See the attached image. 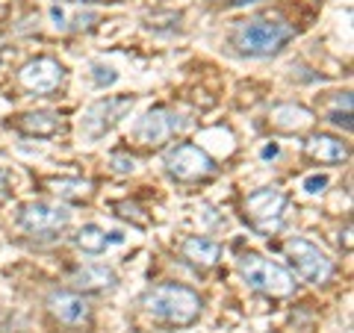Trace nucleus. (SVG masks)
Masks as SVG:
<instances>
[{
  "label": "nucleus",
  "instance_id": "7ed1b4c3",
  "mask_svg": "<svg viewBox=\"0 0 354 333\" xmlns=\"http://www.w3.org/2000/svg\"><path fill=\"white\" fill-rule=\"evenodd\" d=\"M239 272L254 292H263L269 298H286V295L295 292V277L286 272L283 265L266 260L260 254H242Z\"/></svg>",
  "mask_w": 354,
  "mask_h": 333
},
{
  "label": "nucleus",
  "instance_id": "f3484780",
  "mask_svg": "<svg viewBox=\"0 0 354 333\" xmlns=\"http://www.w3.org/2000/svg\"><path fill=\"white\" fill-rule=\"evenodd\" d=\"M50 189L65 201H88L95 195V186L80 177H59V180H50Z\"/></svg>",
  "mask_w": 354,
  "mask_h": 333
},
{
  "label": "nucleus",
  "instance_id": "393cba45",
  "mask_svg": "<svg viewBox=\"0 0 354 333\" xmlns=\"http://www.w3.org/2000/svg\"><path fill=\"white\" fill-rule=\"evenodd\" d=\"M260 157H263V160H274V157H278V145H266V148L260 151Z\"/></svg>",
  "mask_w": 354,
  "mask_h": 333
},
{
  "label": "nucleus",
  "instance_id": "1a4fd4ad",
  "mask_svg": "<svg viewBox=\"0 0 354 333\" xmlns=\"http://www.w3.org/2000/svg\"><path fill=\"white\" fill-rule=\"evenodd\" d=\"M245 209L251 221L257 225L260 230H269V227H278L281 218H283V209H286V195L281 189H257L245 198Z\"/></svg>",
  "mask_w": 354,
  "mask_h": 333
},
{
  "label": "nucleus",
  "instance_id": "6ab92c4d",
  "mask_svg": "<svg viewBox=\"0 0 354 333\" xmlns=\"http://www.w3.org/2000/svg\"><path fill=\"white\" fill-rule=\"evenodd\" d=\"M50 21H53V27L62 30V32H68V30H86V27H92L95 24V15L92 12H77V15H68L65 9L59 6H53L50 9Z\"/></svg>",
  "mask_w": 354,
  "mask_h": 333
},
{
  "label": "nucleus",
  "instance_id": "6e6552de",
  "mask_svg": "<svg viewBox=\"0 0 354 333\" xmlns=\"http://www.w3.org/2000/svg\"><path fill=\"white\" fill-rule=\"evenodd\" d=\"M65 80V68L50 59V57H39V59H30L24 68L18 71V83L27 88V92H36V95H50L57 92Z\"/></svg>",
  "mask_w": 354,
  "mask_h": 333
},
{
  "label": "nucleus",
  "instance_id": "ddd939ff",
  "mask_svg": "<svg viewBox=\"0 0 354 333\" xmlns=\"http://www.w3.org/2000/svg\"><path fill=\"white\" fill-rule=\"evenodd\" d=\"M118 283V274L106 265H83L77 269L71 277V286L77 292H101V289H113Z\"/></svg>",
  "mask_w": 354,
  "mask_h": 333
},
{
  "label": "nucleus",
  "instance_id": "f03ea898",
  "mask_svg": "<svg viewBox=\"0 0 354 333\" xmlns=\"http://www.w3.org/2000/svg\"><path fill=\"white\" fill-rule=\"evenodd\" d=\"M295 36L292 24H286L281 18H251L239 21L234 27V48L242 57H274L286 41Z\"/></svg>",
  "mask_w": 354,
  "mask_h": 333
},
{
  "label": "nucleus",
  "instance_id": "a211bd4d",
  "mask_svg": "<svg viewBox=\"0 0 354 333\" xmlns=\"http://www.w3.org/2000/svg\"><path fill=\"white\" fill-rule=\"evenodd\" d=\"M74 242H77V248L86 251V254H104L109 245V236H106V230H101L97 225H86V227L77 230Z\"/></svg>",
  "mask_w": 354,
  "mask_h": 333
},
{
  "label": "nucleus",
  "instance_id": "412c9836",
  "mask_svg": "<svg viewBox=\"0 0 354 333\" xmlns=\"http://www.w3.org/2000/svg\"><path fill=\"white\" fill-rule=\"evenodd\" d=\"M109 165H113L115 174H133V171H136V160L127 157V153H113Z\"/></svg>",
  "mask_w": 354,
  "mask_h": 333
},
{
  "label": "nucleus",
  "instance_id": "b1692460",
  "mask_svg": "<svg viewBox=\"0 0 354 333\" xmlns=\"http://www.w3.org/2000/svg\"><path fill=\"white\" fill-rule=\"evenodd\" d=\"M115 209H118V213L124 216V218H133L136 225H145V216H139V207H133V204H118Z\"/></svg>",
  "mask_w": 354,
  "mask_h": 333
},
{
  "label": "nucleus",
  "instance_id": "cd10ccee",
  "mask_svg": "<svg viewBox=\"0 0 354 333\" xmlns=\"http://www.w3.org/2000/svg\"><path fill=\"white\" fill-rule=\"evenodd\" d=\"M346 248H348V251H351V225H348V227H346Z\"/></svg>",
  "mask_w": 354,
  "mask_h": 333
},
{
  "label": "nucleus",
  "instance_id": "2eb2a0df",
  "mask_svg": "<svg viewBox=\"0 0 354 333\" xmlns=\"http://www.w3.org/2000/svg\"><path fill=\"white\" fill-rule=\"evenodd\" d=\"M313 113L298 104H281L272 109V124L281 127V130H290V133H298V130H307L313 127Z\"/></svg>",
  "mask_w": 354,
  "mask_h": 333
},
{
  "label": "nucleus",
  "instance_id": "39448f33",
  "mask_svg": "<svg viewBox=\"0 0 354 333\" xmlns=\"http://www.w3.org/2000/svg\"><path fill=\"white\" fill-rule=\"evenodd\" d=\"M283 251H286V257H290V263L295 265V272L301 274L307 283H328L330 277H334V263H330L328 254L319 251L313 242L295 236L286 242Z\"/></svg>",
  "mask_w": 354,
  "mask_h": 333
},
{
  "label": "nucleus",
  "instance_id": "c85d7f7f",
  "mask_svg": "<svg viewBox=\"0 0 354 333\" xmlns=\"http://www.w3.org/2000/svg\"><path fill=\"white\" fill-rule=\"evenodd\" d=\"M234 3H251V0H234Z\"/></svg>",
  "mask_w": 354,
  "mask_h": 333
},
{
  "label": "nucleus",
  "instance_id": "9d476101",
  "mask_svg": "<svg viewBox=\"0 0 354 333\" xmlns=\"http://www.w3.org/2000/svg\"><path fill=\"white\" fill-rule=\"evenodd\" d=\"M177 130H183L180 115L169 113V109H151V113L136 124V139L148 148H157L169 136H174Z\"/></svg>",
  "mask_w": 354,
  "mask_h": 333
},
{
  "label": "nucleus",
  "instance_id": "5701e85b",
  "mask_svg": "<svg viewBox=\"0 0 354 333\" xmlns=\"http://www.w3.org/2000/svg\"><path fill=\"white\" fill-rule=\"evenodd\" d=\"M325 186H328V177L325 174H310L307 180H304V192L307 195H319Z\"/></svg>",
  "mask_w": 354,
  "mask_h": 333
},
{
  "label": "nucleus",
  "instance_id": "aec40b11",
  "mask_svg": "<svg viewBox=\"0 0 354 333\" xmlns=\"http://www.w3.org/2000/svg\"><path fill=\"white\" fill-rule=\"evenodd\" d=\"M330 124H337V127H342V130H346V133H351V95L346 92V95H342L339 97V101H337V106L334 109H330Z\"/></svg>",
  "mask_w": 354,
  "mask_h": 333
},
{
  "label": "nucleus",
  "instance_id": "0eeeda50",
  "mask_svg": "<svg viewBox=\"0 0 354 333\" xmlns=\"http://www.w3.org/2000/svg\"><path fill=\"white\" fill-rule=\"evenodd\" d=\"M71 221V213L57 204L30 201L18 209V225L30 233H59Z\"/></svg>",
  "mask_w": 354,
  "mask_h": 333
},
{
  "label": "nucleus",
  "instance_id": "9b49d317",
  "mask_svg": "<svg viewBox=\"0 0 354 333\" xmlns=\"http://www.w3.org/2000/svg\"><path fill=\"white\" fill-rule=\"evenodd\" d=\"M48 310L53 318L68 327H83V325H88V318H92V307L77 292H53L48 298Z\"/></svg>",
  "mask_w": 354,
  "mask_h": 333
},
{
  "label": "nucleus",
  "instance_id": "f257e3e1",
  "mask_svg": "<svg viewBox=\"0 0 354 333\" xmlns=\"http://www.w3.org/2000/svg\"><path fill=\"white\" fill-rule=\"evenodd\" d=\"M142 304L153 316L174 327H186L201 316V295L180 283H160L142 295Z\"/></svg>",
  "mask_w": 354,
  "mask_h": 333
},
{
  "label": "nucleus",
  "instance_id": "423d86ee",
  "mask_svg": "<svg viewBox=\"0 0 354 333\" xmlns=\"http://www.w3.org/2000/svg\"><path fill=\"white\" fill-rule=\"evenodd\" d=\"M133 109V97H104V101L92 104L80 118V130L86 139H101L104 133L115 124V121Z\"/></svg>",
  "mask_w": 354,
  "mask_h": 333
},
{
  "label": "nucleus",
  "instance_id": "bb28decb",
  "mask_svg": "<svg viewBox=\"0 0 354 333\" xmlns=\"http://www.w3.org/2000/svg\"><path fill=\"white\" fill-rule=\"evenodd\" d=\"M6 195V177H3V171H0V198Z\"/></svg>",
  "mask_w": 354,
  "mask_h": 333
},
{
  "label": "nucleus",
  "instance_id": "a878e982",
  "mask_svg": "<svg viewBox=\"0 0 354 333\" xmlns=\"http://www.w3.org/2000/svg\"><path fill=\"white\" fill-rule=\"evenodd\" d=\"M71 3H115V0H71Z\"/></svg>",
  "mask_w": 354,
  "mask_h": 333
},
{
  "label": "nucleus",
  "instance_id": "20e7f679",
  "mask_svg": "<svg viewBox=\"0 0 354 333\" xmlns=\"http://www.w3.org/2000/svg\"><path fill=\"white\" fill-rule=\"evenodd\" d=\"M162 162H165V171L180 183H198V180H204V177L216 174L213 157L198 145H189V142H180V145L169 148Z\"/></svg>",
  "mask_w": 354,
  "mask_h": 333
},
{
  "label": "nucleus",
  "instance_id": "f8f14e48",
  "mask_svg": "<svg viewBox=\"0 0 354 333\" xmlns=\"http://www.w3.org/2000/svg\"><path fill=\"white\" fill-rule=\"evenodd\" d=\"M304 151L313 162H322V165H339L348 160V148L346 142H339L337 136H328V133H316L304 142Z\"/></svg>",
  "mask_w": 354,
  "mask_h": 333
},
{
  "label": "nucleus",
  "instance_id": "4be33fe9",
  "mask_svg": "<svg viewBox=\"0 0 354 333\" xmlns=\"http://www.w3.org/2000/svg\"><path fill=\"white\" fill-rule=\"evenodd\" d=\"M92 77H95V83L97 86H113L118 80V74L113 68H106V65H95L92 68Z\"/></svg>",
  "mask_w": 354,
  "mask_h": 333
},
{
  "label": "nucleus",
  "instance_id": "4468645a",
  "mask_svg": "<svg viewBox=\"0 0 354 333\" xmlns=\"http://www.w3.org/2000/svg\"><path fill=\"white\" fill-rule=\"evenodd\" d=\"M183 260H189L192 265H201V269H209V265H216L218 257H221V245L207 236H189L183 242Z\"/></svg>",
  "mask_w": 354,
  "mask_h": 333
},
{
  "label": "nucleus",
  "instance_id": "dca6fc26",
  "mask_svg": "<svg viewBox=\"0 0 354 333\" xmlns=\"http://www.w3.org/2000/svg\"><path fill=\"white\" fill-rule=\"evenodd\" d=\"M18 130L27 133V136H39V139H50L57 136V133L62 130L59 118L53 113H27L18 118Z\"/></svg>",
  "mask_w": 354,
  "mask_h": 333
}]
</instances>
